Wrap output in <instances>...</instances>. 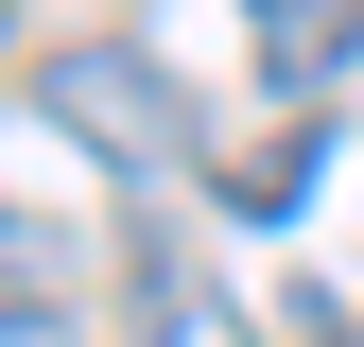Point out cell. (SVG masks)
Segmentation results:
<instances>
[{"instance_id": "6da1fadb", "label": "cell", "mask_w": 364, "mask_h": 347, "mask_svg": "<svg viewBox=\"0 0 364 347\" xmlns=\"http://www.w3.org/2000/svg\"><path fill=\"white\" fill-rule=\"evenodd\" d=\"M35 105H53V122H70V139L105 156V174H191V156H208L191 87H173L156 53H122V35H70V53L35 70Z\"/></svg>"}, {"instance_id": "7a4b0ae2", "label": "cell", "mask_w": 364, "mask_h": 347, "mask_svg": "<svg viewBox=\"0 0 364 347\" xmlns=\"http://www.w3.org/2000/svg\"><path fill=\"white\" fill-rule=\"evenodd\" d=\"M122 347H260V330H243V295H225L191 243H139L122 260Z\"/></svg>"}, {"instance_id": "3957f363", "label": "cell", "mask_w": 364, "mask_h": 347, "mask_svg": "<svg viewBox=\"0 0 364 347\" xmlns=\"http://www.w3.org/2000/svg\"><path fill=\"white\" fill-rule=\"evenodd\" d=\"M243 53H260V87H330L364 53V0H243Z\"/></svg>"}, {"instance_id": "277c9868", "label": "cell", "mask_w": 364, "mask_h": 347, "mask_svg": "<svg viewBox=\"0 0 364 347\" xmlns=\"http://www.w3.org/2000/svg\"><path fill=\"white\" fill-rule=\"evenodd\" d=\"M0 295H53V226H18V208H0Z\"/></svg>"}]
</instances>
